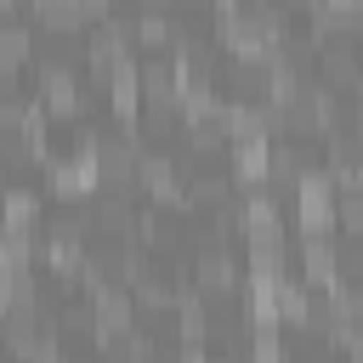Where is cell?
<instances>
[{
	"instance_id": "7",
	"label": "cell",
	"mask_w": 363,
	"mask_h": 363,
	"mask_svg": "<svg viewBox=\"0 0 363 363\" xmlns=\"http://www.w3.org/2000/svg\"><path fill=\"white\" fill-rule=\"evenodd\" d=\"M136 176H142V187H147L153 199H176V193H182V187H176L170 159H142V170H136Z\"/></svg>"
},
{
	"instance_id": "3",
	"label": "cell",
	"mask_w": 363,
	"mask_h": 363,
	"mask_svg": "<svg viewBox=\"0 0 363 363\" xmlns=\"http://www.w3.org/2000/svg\"><path fill=\"white\" fill-rule=\"evenodd\" d=\"M51 187H57L62 199H91V193L102 187V176H96L91 153H79L74 164H57V170H51Z\"/></svg>"
},
{
	"instance_id": "5",
	"label": "cell",
	"mask_w": 363,
	"mask_h": 363,
	"mask_svg": "<svg viewBox=\"0 0 363 363\" xmlns=\"http://www.w3.org/2000/svg\"><path fill=\"white\" fill-rule=\"evenodd\" d=\"M363 28V0H318V34H352Z\"/></svg>"
},
{
	"instance_id": "4",
	"label": "cell",
	"mask_w": 363,
	"mask_h": 363,
	"mask_svg": "<svg viewBox=\"0 0 363 363\" xmlns=\"http://www.w3.org/2000/svg\"><path fill=\"white\" fill-rule=\"evenodd\" d=\"M301 267H306V284H318V289H335L340 284V255L329 250V238H306Z\"/></svg>"
},
{
	"instance_id": "10",
	"label": "cell",
	"mask_w": 363,
	"mask_h": 363,
	"mask_svg": "<svg viewBox=\"0 0 363 363\" xmlns=\"http://www.w3.org/2000/svg\"><path fill=\"white\" fill-rule=\"evenodd\" d=\"M28 57V34L23 28H0V91H6V74Z\"/></svg>"
},
{
	"instance_id": "13",
	"label": "cell",
	"mask_w": 363,
	"mask_h": 363,
	"mask_svg": "<svg viewBox=\"0 0 363 363\" xmlns=\"http://www.w3.org/2000/svg\"><path fill=\"white\" fill-rule=\"evenodd\" d=\"M11 6H17V0H0V11H11Z\"/></svg>"
},
{
	"instance_id": "8",
	"label": "cell",
	"mask_w": 363,
	"mask_h": 363,
	"mask_svg": "<svg viewBox=\"0 0 363 363\" xmlns=\"http://www.w3.org/2000/svg\"><path fill=\"white\" fill-rule=\"evenodd\" d=\"M0 221L6 227H34L40 221V199L34 193H6L0 199Z\"/></svg>"
},
{
	"instance_id": "1",
	"label": "cell",
	"mask_w": 363,
	"mask_h": 363,
	"mask_svg": "<svg viewBox=\"0 0 363 363\" xmlns=\"http://www.w3.org/2000/svg\"><path fill=\"white\" fill-rule=\"evenodd\" d=\"M91 312H96V329H102V335H125V329H130V295H125V289L91 284Z\"/></svg>"
},
{
	"instance_id": "6",
	"label": "cell",
	"mask_w": 363,
	"mask_h": 363,
	"mask_svg": "<svg viewBox=\"0 0 363 363\" xmlns=\"http://www.w3.org/2000/svg\"><path fill=\"white\" fill-rule=\"evenodd\" d=\"M28 255H34L28 227H6V221H0V272H23Z\"/></svg>"
},
{
	"instance_id": "9",
	"label": "cell",
	"mask_w": 363,
	"mask_h": 363,
	"mask_svg": "<svg viewBox=\"0 0 363 363\" xmlns=\"http://www.w3.org/2000/svg\"><path fill=\"white\" fill-rule=\"evenodd\" d=\"M199 284H204L210 295H233V261H227V255H204V261H199Z\"/></svg>"
},
{
	"instance_id": "12",
	"label": "cell",
	"mask_w": 363,
	"mask_h": 363,
	"mask_svg": "<svg viewBox=\"0 0 363 363\" xmlns=\"http://www.w3.org/2000/svg\"><path fill=\"white\" fill-rule=\"evenodd\" d=\"M136 40H147V45H170V40H176V28H170L164 17H153V11H147V17H136Z\"/></svg>"
},
{
	"instance_id": "2",
	"label": "cell",
	"mask_w": 363,
	"mask_h": 363,
	"mask_svg": "<svg viewBox=\"0 0 363 363\" xmlns=\"http://www.w3.org/2000/svg\"><path fill=\"white\" fill-rule=\"evenodd\" d=\"M40 102H45L51 113H74V108H79V85H74V74H68L62 62H45V68H40Z\"/></svg>"
},
{
	"instance_id": "11",
	"label": "cell",
	"mask_w": 363,
	"mask_h": 363,
	"mask_svg": "<svg viewBox=\"0 0 363 363\" xmlns=\"http://www.w3.org/2000/svg\"><path fill=\"white\" fill-rule=\"evenodd\" d=\"M323 74H329V85H357V57L352 51H329L323 57Z\"/></svg>"
}]
</instances>
